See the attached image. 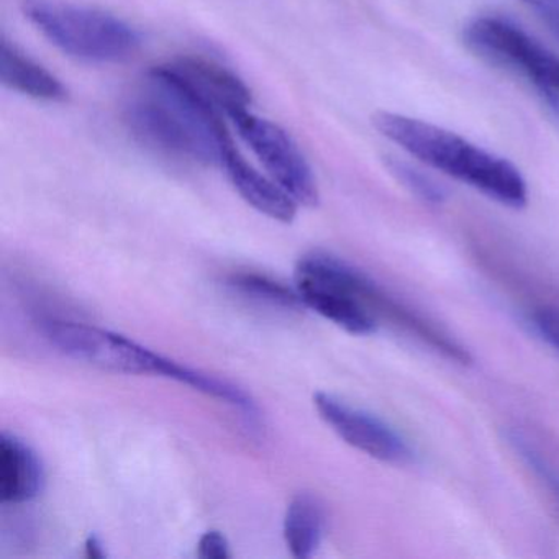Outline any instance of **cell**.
I'll use <instances>...</instances> for the list:
<instances>
[{
    "instance_id": "cell-1",
    "label": "cell",
    "mask_w": 559,
    "mask_h": 559,
    "mask_svg": "<svg viewBox=\"0 0 559 559\" xmlns=\"http://www.w3.org/2000/svg\"><path fill=\"white\" fill-rule=\"evenodd\" d=\"M126 122L145 145L207 165H221L225 150L234 143L221 112L159 67L150 71L130 100Z\"/></svg>"
},
{
    "instance_id": "cell-2",
    "label": "cell",
    "mask_w": 559,
    "mask_h": 559,
    "mask_svg": "<svg viewBox=\"0 0 559 559\" xmlns=\"http://www.w3.org/2000/svg\"><path fill=\"white\" fill-rule=\"evenodd\" d=\"M372 126L389 142L424 165L476 189L510 209L528 204V186L520 169L457 133L394 112H376Z\"/></svg>"
},
{
    "instance_id": "cell-3",
    "label": "cell",
    "mask_w": 559,
    "mask_h": 559,
    "mask_svg": "<svg viewBox=\"0 0 559 559\" xmlns=\"http://www.w3.org/2000/svg\"><path fill=\"white\" fill-rule=\"evenodd\" d=\"M40 330L58 352L93 368L116 374L166 378L235 408L247 407L250 402V395L237 385L179 365L120 333L60 319L41 320Z\"/></svg>"
},
{
    "instance_id": "cell-4",
    "label": "cell",
    "mask_w": 559,
    "mask_h": 559,
    "mask_svg": "<svg viewBox=\"0 0 559 559\" xmlns=\"http://www.w3.org/2000/svg\"><path fill=\"white\" fill-rule=\"evenodd\" d=\"M31 24L63 53L91 63H117L132 57L140 37L129 24L96 11L55 0H24Z\"/></svg>"
},
{
    "instance_id": "cell-5",
    "label": "cell",
    "mask_w": 559,
    "mask_h": 559,
    "mask_svg": "<svg viewBox=\"0 0 559 559\" xmlns=\"http://www.w3.org/2000/svg\"><path fill=\"white\" fill-rule=\"evenodd\" d=\"M306 266L310 273L323 277L336 286L352 293L372 316L384 317L395 325L407 330L412 335L420 338L425 345L441 353L444 358L460 365H469L471 356L453 336L438 329L430 320L424 319L420 313L414 312L411 307L399 302L391 294L385 293L378 283L366 276L362 271L356 270L352 264L340 258L326 253H310L306 257Z\"/></svg>"
},
{
    "instance_id": "cell-6",
    "label": "cell",
    "mask_w": 559,
    "mask_h": 559,
    "mask_svg": "<svg viewBox=\"0 0 559 559\" xmlns=\"http://www.w3.org/2000/svg\"><path fill=\"white\" fill-rule=\"evenodd\" d=\"M466 44L477 53L512 68L559 112V58L512 22L483 17L467 25Z\"/></svg>"
},
{
    "instance_id": "cell-7",
    "label": "cell",
    "mask_w": 559,
    "mask_h": 559,
    "mask_svg": "<svg viewBox=\"0 0 559 559\" xmlns=\"http://www.w3.org/2000/svg\"><path fill=\"white\" fill-rule=\"evenodd\" d=\"M228 119L253 150L271 179L277 182L294 201L306 207H317L319 186L307 159L294 140L270 120L254 116L250 110H238Z\"/></svg>"
},
{
    "instance_id": "cell-8",
    "label": "cell",
    "mask_w": 559,
    "mask_h": 559,
    "mask_svg": "<svg viewBox=\"0 0 559 559\" xmlns=\"http://www.w3.org/2000/svg\"><path fill=\"white\" fill-rule=\"evenodd\" d=\"M313 405L320 418L345 443L382 463L405 464L414 457L411 444L388 421L329 394L317 392Z\"/></svg>"
},
{
    "instance_id": "cell-9",
    "label": "cell",
    "mask_w": 559,
    "mask_h": 559,
    "mask_svg": "<svg viewBox=\"0 0 559 559\" xmlns=\"http://www.w3.org/2000/svg\"><path fill=\"white\" fill-rule=\"evenodd\" d=\"M159 68L217 112L230 117L250 107L251 94L247 84L221 64L186 57Z\"/></svg>"
},
{
    "instance_id": "cell-10",
    "label": "cell",
    "mask_w": 559,
    "mask_h": 559,
    "mask_svg": "<svg viewBox=\"0 0 559 559\" xmlns=\"http://www.w3.org/2000/svg\"><path fill=\"white\" fill-rule=\"evenodd\" d=\"M296 287L307 309L335 323L352 335H371L376 317L348 290L320 277L296 273Z\"/></svg>"
},
{
    "instance_id": "cell-11",
    "label": "cell",
    "mask_w": 559,
    "mask_h": 559,
    "mask_svg": "<svg viewBox=\"0 0 559 559\" xmlns=\"http://www.w3.org/2000/svg\"><path fill=\"white\" fill-rule=\"evenodd\" d=\"M234 188L247 204L273 221L290 224L297 215V202L277 185L253 168L231 143L221 162Z\"/></svg>"
},
{
    "instance_id": "cell-12",
    "label": "cell",
    "mask_w": 559,
    "mask_h": 559,
    "mask_svg": "<svg viewBox=\"0 0 559 559\" xmlns=\"http://www.w3.org/2000/svg\"><path fill=\"white\" fill-rule=\"evenodd\" d=\"M45 467L31 444L11 433L0 437V500L24 503L44 490Z\"/></svg>"
},
{
    "instance_id": "cell-13",
    "label": "cell",
    "mask_w": 559,
    "mask_h": 559,
    "mask_svg": "<svg viewBox=\"0 0 559 559\" xmlns=\"http://www.w3.org/2000/svg\"><path fill=\"white\" fill-rule=\"evenodd\" d=\"M0 83L32 99L47 103H63L68 99V90L57 76L35 63L5 38H2L0 45Z\"/></svg>"
},
{
    "instance_id": "cell-14",
    "label": "cell",
    "mask_w": 559,
    "mask_h": 559,
    "mask_svg": "<svg viewBox=\"0 0 559 559\" xmlns=\"http://www.w3.org/2000/svg\"><path fill=\"white\" fill-rule=\"evenodd\" d=\"M325 532V513L316 497L299 493L290 500L284 516V539L294 558L316 555Z\"/></svg>"
},
{
    "instance_id": "cell-15",
    "label": "cell",
    "mask_w": 559,
    "mask_h": 559,
    "mask_svg": "<svg viewBox=\"0 0 559 559\" xmlns=\"http://www.w3.org/2000/svg\"><path fill=\"white\" fill-rule=\"evenodd\" d=\"M228 284L238 293L245 294L258 302L270 304L281 309L300 310L304 302L297 287H289L264 274L235 273L228 277Z\"/></svg>"
},
{
    "instance_id": "cell-16",
    "label": "cell",
    "mask_w": 559,
    "mask_h": 559,
    "mask_svg": "<svg viewBox=\"0 0 559 559\" xmlns=\"http://www.w3.org/2000/svg\"><path fill=\"white\" fill-rule=\"evenodd\" d=\"M389 169L397 178V181L402 182L412 194L417 195V198L428 202V204H441L444 198H447L441 186H438L433 179L428 178L427 175L418 171V169L412 168L407 163L391 159L389 162Z\"/></svg>"
},
{
    "instance_id": "cell-17",
    "label": "cell",
    "mask_w": 559,
    "mask_h": 559,
    "mask_svg": "<svg viewBox=\"0 0 559 559\" xmlns=\"http://www.w3.org/2000/svg\"><path fill=\"white\" fill-rule=\"evenodd\" d=\"M512 443L515 444L516 451H519L520 456L525 461L526 466L535 473V476L538 477L539 483H543V486H546V489L549 490V496L556 500V503H559V469L551 463V461L546 460L538 450H536L533 444H530L528 440L525 438L516 437L512 438Z\"/></svg>"
},
{
    "instance_id": "cell-18",
    "label": "cell",
    "mask_w": 559,
    "mask_h": 559,
    "mask_svg": "<svg viewBox=\"0 0 559 559\" xmlns=\"http://www.w3.org/2000/svg\"><path fill=\"white\" fill-rule=\"evenodd\" d=\"M532 320L536 333L559 353V310L542 307L533 312Z\"/></svg>"
},
{
    "instance_id": "cell-19",
    "label": "cell",
    "mask_w": 559,
    "mask_h": 559,
    "mask_svg": "<svg viewBox=\"0 0 559 559\" xmlns=\"http://www.w3.org/2000/svg\"><path fill=\"white\" fill-rule=\"evenodd\" d=\"M198 556L201 559H228L231 556L230 543L224 533L211 530L199 539Z\"/></svg>"
},
{
    "instance_id": "cell-20",
    "label": "cell",
    "mask_w": 559,
    "mask_h": 559,
    "mask_svg": "<svg viewBox=\"0 0 559 559\" xmlns=\"http://www.w3.org/2000/svg\"><path fill=\"white\" fill-rule=\"evenodd\" d=\"M523 4L559 25V0H522Z\"/></svg>"
},
{
    "instance_id": "cell-21",
    "label": "cell",
    "mask_w": 559,
    "mask_h": 559,
    "mask_svg": "<svg viewBox=\"0 0 559 559\" xmlns=\"http://www.w3.org/2000/svg\"><path fill=\"white\" fill-rule=\"evenodd\" d=\"M86 556L90 559H103L106 558V549H104L103 542L97 536L91 535L86 539Z\"/></svg>"
}]
</instances>
